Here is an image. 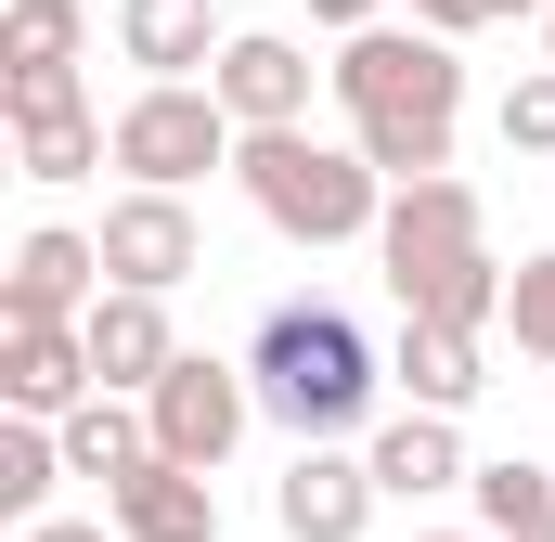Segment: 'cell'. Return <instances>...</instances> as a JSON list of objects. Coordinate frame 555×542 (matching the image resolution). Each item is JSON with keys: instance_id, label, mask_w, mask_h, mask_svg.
Segmentation results:
<instances>
[{"instance_id": "1", "label": "cell", "mask_w": 555, "mask_h": 542, "mask_svg": "<svg viewBox=\"0 0 555 542\" xmlns=\"http://www.w3.org/2000/svg\"><path fill=\"white\" fill-rule=\"evenodd\" d=\"M336 117L362 142V168L401 194V181H452V130H465V52L426 39V26H362L336 39Z\"/></svg>"}, {"instance_id": "2", "label": "cell", "mask_w": 555, "mask_h": 542, "mask_svg": "<svg viewBox=\"0 0 555 542\" xmlns=\"http://www.w3.org/2000/svg\"><path fill=\"white\" fill-rule=\"evenodd\" d=\"M375 271L401 297V323H452V336H491L504 323V284L517 271L491 259V220L465 181H401L388 194V233H375Z\"/></svg>"}, {"instance_id": "3", "label": "cell", "mask_w": 555, "mask_h": 542, "mask_svg": "<svg viewBox=\"0 0 555 542\" xmlns=\"http://www.w3.org/2000/svg\"><path fill=\"white\" fill-rule=\"evenodd\" d=\"M246 375H259V413H272L297 452H336L362 413H375V336L349 323V310H323V297H284L272 323L246 336Z\"/></svg>"}, {"instance_id": "4", "label": "cell", "mask_w": 555, "mask_h": 542, "mask_svg": "<svg viewBox=\"0 0 555 542\" xmlns=\"http://www.w3.org/2000/svg\"><path fill=\"white\" fill-rule=\"evenodd\" d=\"M233 181H246V207L272 220L284 246H362V233H388V181L362 168V142L259 130L246 155H233Z\"/></svg>"}, {"instance_id": "5", "label": "cell", "mask_w": 555, "mask_h": 542, "mask_svg": "<svg viewBox=\"0 0 555 542\" xmlns=\"http://www.w3.org/2000/svg\"><path fill=\"white\" fill-rule=\"evenodd\" d=\"M246 130L220 117V91H130L117 104V168H130V194H194L207 168H233Z\"/></svg>"}, {"instance_id": "6", "label": "cell", "mask_w": 555, "mask_h": 542, "mask_svg": "<svg viewBox=\"0 0 555 542\" xmlns=\"http://www.w3.org/2000/svg\"><path fill=\"white\" fill-rule=\"evenodd\" d=\"M142 426H155V452H168V465L220 478V465L246 452V426H259V375H246V362H207V349H181V362H168V388L142 401Z\"/></svg>"}, {"instance_id": "7", "label": "cell", "mask_w": 555, "mask_h": 542, "mask_svg": "<svg viewBox=\"0 0 555 542\" xmlns=\"http://www.w3.org/2000/svg\"><path fill=\"white\" fill-rule=\"evenodd\" d=\"M104 233H65V220H39V233H13V271H0V323H91L104 310Z\"/></svg>"}, {"instance_id": "8", "label": "cell", "mask_w": 555, "mask_h": 542, "mask_svg": "<svg viewBox=\"0 0 555 542\" xmlns=\"http://www.w3.org/2000/svg\"><path fill=\"white\" fill-rule=\"evenodd\" d=\"M310 78H336V65H310L284 26H233V52H220V117L259 142V130H310Z\"/></svg>"}, {"instance_id": "9", "label": "cell", "mask_w": 555, "mask_h": 542, "mask_svg": "<svg viewBox=\"0 0 555 542\" xmlns=\"http://www.w3.org/2000/svg\"><path fill=\"white\" fill-rule=\"evenodd\" d=\"M104 271H117L130 297L194 284V271H207V220H194V194H117V207H104Z\"/></svg>"}, {"instance_id": "10", "label": "cell", "mask_w": 555, "mask_h": 542, "mask_svg": "<svg viewBox=\"0 0 555 542\" xmlns=\"http://www.w3.org/2000/svg\"><path fill=\"white\" fill-rule=\"evenodd\" d=\"M117 52L142 65V91H207L233 26H220V0H117Z\"/></svg>"}, {"instance_id": "11", "label": "cell", "mask_w": 555, "mask_h": 542, "mask_svg": "<svg viewBox=\"0 0 555 542\" xmlns=\"http://www.w3.org/2000/svg\"><path fill=\"white\" fill-rule=\"evenodd\" d=\"M0 401L26 413V426H65L78 401H104L91 336H78V323H0Z\"/></svg>"}, {"instance_id": "12", "label": "cell", "mask_w": 555, "mask_h": 542, "mask_svg": "<svg viewBox=\"0 0 555 542\" xmlns=\"http://www.w3.org/2000/svg\"><path fill=\"white\" fill-rule=\"evenodd\" d=\"M375 504H388V491H375L362 452H297V465L272 478V530H284V542H362V530H375Z\"/></svg>"}, {"instance_id": "13", "label": "cell", "mask_w": 555, "mask_h": 542, "mask_svg": "<svg viewBox=\"0 0 555 542\" xmlns=\"http://www.w3.org/2000/svg\"><path fill=\"white\" fill-rule=\"evenodd\" d=\"M78 336H91V375H104V401H155V388H168V362H181V336H168V297H130V284H104V310H91Z\"/></svg>"}, {"instance_id": "14", "label": "cell", "mask_w": 555, "mask_h": 542, "mask_svg": "<svg viewBox=\"0 0 555 542\" xmlns=\"http://www.w3.org/2000/svg\"><path fill=\"white\" fill-rule=\"evenodd\" d=\"M104 517H117V542H220V478H194V465H142V478H117L104 491Z\"/></svg>"}, {"instance_id": "15", "label": "cell", "mask_w": 555, "mask_h": 542, "mask_svg": "<svg viewBox=\"0 0 555 542\" xmlns=\"http://www.w3.org/2000/svg\"><path fill=\"white\" fill-rule=\"evenodd\" d=\"M362 465H375V491H388V504H426V491H465V478H478V465H465V439H452V413H388Z\"/></svg>"}, {"instance_id": "16", "label": "cell", "mask_w": 555, "mask_h": 542, "mask_svg": "<svg viewBox=\"0 0 555 542\" xmlns=\"http://www.w3.org/2000/svg\"><path fill=\"white\" fill-rule=\"evenodd\" d=\"M388 375L414 388V413H465L478 388H491V336H452V323H401Z\"/></svg>"}, {"instance_id": "17", "label": "cell", "mask_w": 555, "mask_h": 542, "mask_svg": "<svg viewBox=\"0 0 555 542\" xmlns=\"http://www.w3.org/2000/svg\"><path fill=\"white\" fill-rule=\"evenodd\" d=\"M52 439H65V478H104V491L155 465V426H142V401H78Z\"/></svg>"}, {"instance_id": "18", "label": "cell", "mask_w": 555, "mask_h": 542, "mask_svg": "<svg viewBox=\"0 0 555 542\" xmlns=\"http://www.w3.org/2000/svg\"><path fill=\"white\" fill-rule=\"evenodd\" d=\"M78 52H91V13H78V0H13V13H0V78L78 65Z\"/></svg>"}, {"instance_id": "19", "label": "cell", "mask_w": 555, "mask_h": 542, "mask_svg": "<svg viewBox=\"0 0 555 542\" xmlns=\"http://www.w3.org/2000/svg\"><path fill=\"white\" fill-rule=\"evenodd\" d=\"M465 491H478V530H491V542H517V530H543V517H555V465H530V452L478 465Z\"/></svg>"}, {"instance_id": "20", "label": "cell", "mask_w": 555, "mask_h": 542, "mask_svg": "<svg viewBox=\"0 0 555 542\" xmlns=\"http://www.w3.org/2000/svg\"><path fill=\"white\" fill-rule=\"evenodd\" d=\"M13 168H26V181H91V168H117V117H52V130H13Z\"/></svg>"}, {"instance_id": "21", "label": "cell", "mask_w": 555, "mask_h": 542, "mask_svg": "<svg viewBox=\"0 0 555 542\" xmlns=\"http://www.w3.org/2000/svg\"><path fill=\"white\" fill-rule=\"evenodd\" d=\"M52 478H65V439L13 413V426H0V517H13V530H39V504H52Z\"/></svg>"}, {"instance_id": "22", "label": "cell", "mask_w": 555, "mask_h": 542, "mask_svg": "<svg viewBox=\"0 0 555 542\" xmlns=\"http://www.w3.org/2000/svg\"><path fill=\"white\" fill-rule=\"evenodd\" d=\"M504 336H517L530 362H555V246L517 259V284H504Z\"/></svg>"}, {"instance_id": "23", "label": "cell", "mask_w": 555, "mask_h": 542, "mask_svg": "<svg viewBox=\"0 0 555 542\" xmlns=\"http://www.w3.org/2000/svg\"><path fill=\"white\" fill-rule=\"evenodd\" d=\"M0 104H13V130H52V117H91L78 65H39V78H0Z\"/></svg>"}, {"instance_id": "24", "label": "cell", "mask_w": 555, "mask_h": 542, "mask_svg": "<svg viewBox=\"0 0 555 542\" xmlns=\"http://www.w3.org/2000/svg\"><path fill=\"white\" fill-rule=\"evenodd\" d=\"M504 155H555V65H530L504 91Z\"/></svg>"}, {"instance_id": "25", "label": "cell", "mask_w": 555, "mask_h": 542, "mask_svg": "<svg viewBox=\"0 0 555 542\" xmlns=\"http://www.w3.org/2000/svg\"><path fill=\"white\" fill-rule=\"evenodd\" d=\"M414 26H426V39H478V26H491V0H414Z\"/></svg>"}, {"instance_id": "26", "label": "cell", "mask_w": 555, "mask_h": 542, "mask_svg": "<svg viewBox=\"0 0 555 542\" xmlns=\"http://www.w3.org/2000/svg\"><path fill=\"white\" fill-rule=\"evenodd\" d=\"M310 26H336V39H362V26H388V0H310Z\"/></svg>"}, {"instance_id": "27", "label": "cell", "mask_w": 555, "mask_h": 542, "mask_svg": "<svg viewBox=\"0 0 555 542\" xmlns=\"http://www.w3.org/2000/svg\"><path fill=\"white\" fill-rule=\"evenodd\" d=\"M13 542H117V517H39V530H13Z\"/></svg>"}, {"instance_id": "28", "label": "cell", "mask_w": 555, "mask_h": 542, "mask_svg": "<svg viewBox=\"0 0 555 542\" xmlns=\"http://www.w3.org/2000/svg\"><path fill=\"white\" fill-rule=\"evenodd\" d=\"M414 542H491V530H414Z\"/></svg>"}, {"instance_id": "29", "label": "cell", "mask_w": 555, "mask_h": 542, "mask_svg": "<svg viewBox=\"0 0 555 542\" xmlns=\"http://www.w3.org/2000/svg\"><path fill=\"white\" fill-rule=\"evenodd\" d=\"M491 13H555V0H491Z\"/></svg>"}, {"instance_id": "30", "label": "cell", "mask_w": 555, "mask_h": 542, "mask_svg": "<svg viewBox=\"0 0 555 542\" xmlns=\"http://www.w3.org/2000/svg\"><path fill=\"white\" fill-rule=\"evenodd\" d=\"M543 65H555V13H543Z\"/></svg>"}, {"instance_id": "31", "label": "cell", "mask_w": 555, "mask_h": 542, "mask_svg": "<svg viewBox=\"0 0 555 542\" xmlns=\"http://www.w3.org/2000/svg\"><path fill=\"white\" fill-rule=\"evenodd\" d=\"M517 542H555V517H543V530H517Z\"/></svg>"}]
</instances>
